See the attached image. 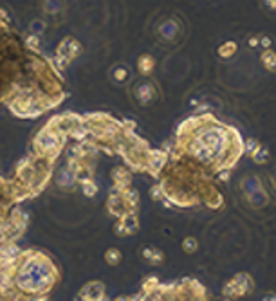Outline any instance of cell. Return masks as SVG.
<instances>
[{
  "instance_id": "cell-1",
  "label": "cell",
  "mask_w": 276,
  "mask_h": 301,
  "mask_svg": "<svg viewBox=\"0 0 276 301\" xmlns=\"http://www.w3.org/2000/svg\"><path fill=\"white\" fill-rule=\"evenodd\" d=\"M105 258H107V262H108V263L116 265V263L119 262V258H121V256H119V251H116V249H110V251H108L107 256H105Z\"/></svg>"
}]
</instances>
